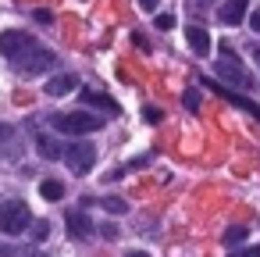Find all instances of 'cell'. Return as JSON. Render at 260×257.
Masks as SVG:
<instances>
[{
  "label": "cell",
  "mask_w": 260,
  "mask_h": 257,
  "mask_svg": "<svg viewBox=\"0 0 260 257\" xmlns=\"http://www.w3.org/2000/svg\"><path fill=\"white\" fill-rule=\"evenodd\" d=\"M104 115H93V111H57L54 118H50V125L57 129V132H64V136H86V132H96V129H104Z\"/></svg>",
  "instance_id": "cell-1"
},
{
  "label": "cell",
  "mask_w": 260,
  "mask_h": 257,
  "mask_svg": "<svg viewBox=\"0 0 260 257\" xmlns=\"http://www.w3.org/2000/svg\"><path fill=\"white\" fill-rule=\"evenodd\" d=\"M32 229V211L25 200H4L0 204V232L4 236H25Z\"/></svg>",
  "instance_id": "cell-2"
},
{
  "label": "cell",
  "mask_w": 260,
  "mask_h": 257,
  "mask_svg": "<svg viewBox=\"0 0 260 257\" xmlns=\"http://www.w3.org/2000/svg\"><path fill=\"white\" fill-rule=\"evenodd\" d=\"M54 61H57V58H54V50H47L43 43H36V40H32V43H29V47L11 61V68H15L18 75H43Z\"/></svg>",
  "instance_id": "cell-3"
},
{
  "label": "cell",
  "mask_w": 260,
  "mask_h": 257,
  "mask_svg": "<svg viewBox=\"0 0 260 257\" xmlns=\"http://www.w3.org/2000/svg\"><path fill=\"white\" fill-rule=\"evenodd\" d=\"M217 75H221L224 82H235L239 90H253V75L246 72V65H242L239 58H232V47H228V43L221 47V58H217Z\"/></svg>",
  "instance_id": "cell-4"
},
{
  "label": "cell",
  "mask_w": 260,
  "mask_h": 257,
  "mask_svg": "<svg viewBox=\"0 0 260 257\" xmlns=\"http://www.w3.org/2000/svg\"><path fill=\"white\" fill-rule=\"evenodd\" d=\"M64 164L75 172V175H86V172H93V164H96V147L93 143H68L64 147Z\"/></svg>",
  "instance_id": "cell-5"
},
{
  "label": "cell",
  "mask_w": 260,
  "mask_h": 257,
  "mask_svg": "<svg viewBox=\"0 0 260 257\" xmlns=\"http://www.w3.org/2000/svg\"><path fill=\"white\" fill-rule=\"evenodd\" d=\"M32 40H36V36H32V33H22V29H8V33H0V58L15 61V58H18Z\"/></svg>",
  "instance_id": "cell-6"
},
{
  "label": "cell",
  "mask_w": 260,
  "mask_h": 257,
  "mask_svg": "<svg viewBox=\"0 0 260 257\" xmlns=\"http://www.w3.org/2000/svg\"><path fill=\"white\" fill-rule=\"evenodd\" d=\"M203 86H210V90H214L217 97H224L228 104H235V107H242V111H249L253 118H260V104H253V100H246L242 93H232V90H228L224 82H210V79H203Z\"/></svg>",
  "instance_id": "cell-7"
},
{
  "label": "cell",
  "mask_w": 260,
  "mask_h": 257,
  "mask_svg": "<svg viewBox=\"0 0 260 257\" xmlns=\"http://www.w3.org/2000/svg\"><path fill=\"white\" fill-rule=\"evenodd\" d=\"M185 40H189V47H192L196 58H207L210 47H214V43H210V33H207L203 25H189V29H185Z\"/></svg>",
  "instance_id": "cell-8"
},
{
  "label": "cell",
  "mask_w": 260,
  "mask_h": 257,
  "mask_svg": "<svg viewBox=\"0 0 260 257\" xmlns=\"http://www.w3.org/2000/svg\"><path fill=\"white\" fill-rule=\"evenodd\" d=\"M64 225H68V232H72L75 239H89V236H93V221H89L82 211H68V214H64Z\"/></svg>",
  "instance_id": "cell-9"
},
{
  "label": "cell",
  "mask_w": 260,
  "mask_h": 257,
  "mask_svg": "<svg viewBox=\"0 0 260 257\" xmlns=\"http://www.w3.org/2000/svg\"><path fill=\"white\" fill-rule=\"evenodd\" d=\"M246 8H249V0H224L221 11H217V18H221L224 25H239V22L246 18Z\"/></svg>",
  "instance_id": "cell-10"
},
{
  "label": "cell",
  "mask_w": 260,
  "mask_h": 257,
  "mask_svg": "<svg viewBox=\"0 0 260 257\" xmlns=\"http://www.w3.org/2000/svg\"><path fill=\"white\" fill-rule=\"evenodd\" d=\"M75 86H79V79H75V75H54L43 90H47V97H68Z\"/></svg>",
  "instance_id": "cell-11"
},
{
  "label": "cell",
  "mask_w": 260,
  "mask_h": 257,
  "mask_svg": "<svg viewBox=\"0 0 260 257\" xmlns=\"http://www.w3.org/2000/svg\"><path fill=\"white\" fill-rule=\"evenodd\" d=\"M36 154L40 157H47V161H57V157H64V150L50 139V136H43V132H36Z\"/></svg>",
  "instance_id": "cell-12"
},
{
  "label": "cell",
  "mask_w": 260,
  "mask_h": 257,
  "mask_svg": "<svg viewBox=\"0 0 260 257\" xmlns=\"http://www.w3.org/2000/svg\"><path fill=\"white\" fill-rule=\"evenodd\" d=\"M79 97H82L86 104H93V107H104V111H111V115H118V104H114V100H111L107 93H96V90H82Z\"/></svg>",
  "instance_id": "cell-13"
},
{
  "label": "cell",
  "mask_w": 260,
  "mask_h": 257,
  "mask_svg": "<svg viewBox=\"0 0 260 257\" xmlns=\"http://www.w3.org/2000/svg\"><path fill=\"white\" fill-rule=\"evenodd\" d=\"M40 193H43V200H61L64 196V186L57 179H47V182H40Z\"/></svg>",
  "instance_id": "cell-14"
},
{
  "label": "cell",
  "mask_w": 260,
  "mask_h": 257,
  "mask_svg": "<svg viewBox=\"0 0 260 257\" xmlns=\"http://www.w3.org/2000/svg\"><path fill=\"white\" fill-rule=\"evenodd\" d=\"M93 204H100V207L111 211V214H125V211H128V204H125L121 196H104V200H93Z\"/></svg>",
  "instance_id": "cell-15"
},
{
  "label": "cell",
  "mask_w": 260,
  "mask_h": 257,
  "mask_svg": "<svg viewBox=\"0 0 260 257\" xmlns=\"http://www.w3.org/2000/svg\"><path fill=\"white\" fill-rule=\"evenodd\" d=\"M246 232H249V229H242V225H232V229L221 236V243H224V246H239V243L246 239Z\"/></svg>",
  "instance_id": "cell-16"
},
{
  "label": "cell",
  "mask_w": 260,
  "mask_h": 257,
  "mask_svg": "<svg viewBox=\"0 0 260 257\" xmlns=\"http://www.w3.org/2000/svg\"><path fill=\"white\" fill-rule=\"evenodd\" d=\"M182 104H185L189 111H196V107H200V93H196V90H185V97H182Z\"/></svg>",
  "instance_id": "cell-17"
},
{
  "label": "cell",
  "mask_w": 260,
  "mask_h": 257,
  "mask_svg": "<svg viewBox=\"0 0 260 257\" xmlns=\"http://www.w3.org/2000/svg\"><path fill=\"white\" fill-rule=\"evenodd\" d=\"M32 18H36V22H40V25H50V22H54V15H50V11H47V8H40V11H36V15H32Z\"/></svg>",
  "instance_id": "cell-18"
},
{
  "label": "cell",
  "mask_w": 260,
  "mask_h": 257,
  "mask_svg": "<svg viewBox=\"0 0 260 257\" xmlns=\"http://www.w3.org/2000/svg\"><path fill=\"white\" fill-rule=\"evenodd\" d=\"M157 29H164V33L175 29V18H171V15H157Z\"/></svg>",
  "instance_id": "cell-19"
},
{
  "label": "cell",
  "mask_w": 260,
  "mask_h": 257,
  "mask_svg": "<svg viewBox=\"0 0 260 257\" xmlns=\"http://www.w3.org/2000/svg\"><path fill=\"white\" fill-rule=\"evenodd\" d=\"M47 229H50L47 221H36V225H32V239H47Z\"/></svg>",
  "instance_id": "cell-20"
},
{
  "label": "cell",
  "mask_w": 260,
  "mask_h": 257,
  "mask_svg": "<svg viewBox=\"0 0 260 257\" xmlns=\"http://www.w3.org/2000/svg\"><path fill=\"white\" fill-rule=\"evenodd\" d=\"M143 118H146L150 125H157V122H160V111H157V107H146V111H143Z\"/></svg>",
  "instance_id": "cell-21"
},
{
  "label": "cell",
  "mask_w": 260,
  "mask_h": 257,
  "mask_svg": "<svg viewBox=\"0 0 260 257\" xmlns=\"http://www.w3.org/2000/svg\"><path fill=\"white\" fill-rule=\"evenodd\" d=\"M232 257H260V246H246V250H235Z\"/></svg>",
  "instance_id": "cell-22"
},
{
  "label": "cell",
  "mask_w": 260,
  "mask_h": 257,
  "mask_svg": "<svg viewBox=\"0 0 260 257\" xmlns=\"http://www.w3.org/2000/svg\"><path fill=\"white\" fill-rule=\"evenodd\" d=\"M100 236H104V239H118V229H114V225H100Z\"/></svg>",
  "instance_id": "cell-23"
},
{
  "label": "cell",
  "mask_w": 260,
  "mask_h": 257,
  "mask_svg": "<svg viewBox=\"0 0 260 257\" xmlns=\"http://www.w3.org/2000/svg\"><path fill=\"white\" fill-rule=\"evenodd\" d=\"M0 257H18V250H15V246H8V243H0Z\"/></svg>",
  "instance_id": "cell-24"
},
{
  "label": "cell",
  "mask_w": 260,
  "mask_h": 257,
  "mask_svg": "<svg viewBox=\"0 0 260 257\" xmlns=\"http://www.w3.org/2000/svg\"><path fill=\"white\" fill-rule=\"evenodd\" d=\"M249 29H253V33H260V11H253V15H249Z\"/></svg>",
  "instance_id": "cell-25"
},
{
  "label": "cell",
  "mask_w": 260,
  "mask_h": 257,
  "mask_svg": "<svg viewBox=\"0 0 260 257\" xmlns=\"http://www.w3.org/2000/svg\"><path fill=\"white\" fill-rule=\"evenodd\" d=\"M157 4H160V0H139V8H143V11H157Z\"/></svg>",
  "instance_id": "cell-26"
},
{
  "label": "cell",
  "mask_w": 260,
  "mask_h": 257,
  "mask_svg": "<svg viewBox=\"0 0 260 257\" xmlns=\"http://www.w3.org/2000/svg\"><path fill=\"white\" fill-rule=\"evenodd\" d=\"M11 136H15V129H11V125H0V143L11 139Z\"/></svg>",
  "instance_id": "cell-27"
},
{
  "label": "cell",
  "mask_w": 260,
  "mask_h": 257,
  "mask_svg": "<svg viewBox=\"0 0 260 257\" xmlns=\"http://www.w3.org/2000/svg\"><path fill=\"white\" fill-rule=\"evenodd\" d=\"M125 257H150L146 250H132V253H125Z\"/></svg>",
  "instance_id": "cell-28"
},
{
  "label": "cell",
  "mask_w": 260,
  "mask_h": 257,
  "mask_svg": "<svg viewBox=\"0 0 260 257\" xmlns=\"http://www.w3.org/2000/svg\"><path fill=\"white\" fill-rule=\"evenodd\" d=\"M253 61H256V68H260V47H256V50H253Z\"/></svg>",
  "instance_id": "cell-29"
},
{
  "label": "cell",
  "mask_w": 260,
  "mask_h": 257,
  "mask_svg": "<svg viewBox=\"0 0 260 257\" xmlns=\"http://www.w3.org/2000/svg\"><path fill=\"white\" fill-rule=\"evenodd\" d=\"M32 257H43V253H32Z\"/></svg>",
  "instance_id": "cell-30"
}]
</instances>
